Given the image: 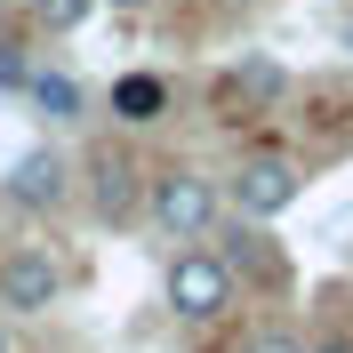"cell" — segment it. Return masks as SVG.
<instances>
[{
  "instance_id": "3957f363",
  "label": "cell",
  "mask_w": 353,
  "mask_h": 353,
  "mask_svg": "<svg viewBox=\"0 0 353 353\" xmlns=\"http://www.w3.org/2000/svg\"><path fill=\"white\" fill-rule=\"evenodd\" d=\"M297 193H305V176H297V161L289 153H249L241 169H233V209L241 217H281V209H297Z\"/></svg>"
},
{
  "instance_id": "5b68a950",
  "label": "cell",
  "mask_w": 353,
  "mask_h": 353,
  "mask_svg": "<svg viewBox=\"0 0 353 353\" xmlns=\"http://www.w3.org/2000/svg\"><path fill=\"white\" fill-rule=\"evenodd\" d=\"M0 193L17 201V209H32V217H41V209H65L72 201V161L57 153V145H32V153L8 161V185H0Z\"/></svg>"
},
{
  "instance_id": "9a60e30c",
  "label": "cell",
  "mask_w": 353,
  "mask_h": 353,
  "mask_svg": "<svg viewBox=\"0 0 353 353\" xmlns=\"http://www.w3.org/2000/svg\"><path fill=\"white\" fill-rule=\"evenodd\" d=\"M0 353H17V345H8V330H0Z\"/></svg>"
},
{
  "instance_id": "6da1fadb",
  "label": "cell",
  "mask_w": 353,
  "mask_h": 353,
  "mask_svg": "<svg viewBox=\"0 0 353 353\" xmlns=\"http://www.w3.org/2000/svg\"><path fill=\"white\" fill-rule=\"evenodd\" d=\"M145 217H153L169 241H209L217 217H225V193H217V176H201V169H153Z\"/></svg>"
},
{
  "instance_id": "2e32d148",
  "label": "cell",
  "mask_w": 353,
  "mask_h": 353,
  "mask_svg": "<svg viewBox=\"0 0 353 353\" xmlns=\"http://www.w3.org/2000/svg\"><path fill=\"white\" fill-rule=\"evenodd\" d=\"M112 8H137V0H112Z\"/></svg>"
},
{
  "instance_id": "5bb4252c",
  "label": "cell",
  "mask_w": 353,
  "mask_h": 353,
  "mask_svg": "<svg viewBox=\"0 0 353 353\" xmlns=\"http://www.w3.org/2000/svg\"><path fill=\"white\" fill-rule=\"evenodd\" d=\"M313 353H353V337H321V345H313Z\"/></svg>"
},
{
  "instance_id": "ba28073f",
  "label": "cell",
  "mask_w": 353,
  "mask_h": 353,
  "mask_svg": "<svg viewBox=\"0 0 353 353\" xmlns=\"http://www.w3.org/2000/svg\"><path fill=\"white\" fill-rule=\"evenodd\" d=\"M161 105H169V81H161V72H129V81H112V112L137 121V129L161 121Z\"/></svg>"
},
{
  "instance_id": "8992f818",
  "label": "cell",
  "mask_w": 353,
  "mask_h": 353,
  "mask_svg": "<svg viewBox=\"0 0 353 353\" xmlns=\"http://www.w3.org/2000/svg\"><path fill=\"white\" fill-rule=\"evenodd\" d=\"M145 185H153V176L137 169L121 145H105V153L88 161V201H97V217H105V225H129L137 209H145Z\"/></svg>"
},
{
  "instance_id": "7a4b0ae2",
  "label": "cell",
  "mask_w": 353,
  "mask_h": 353,
  "mask_svg": "<svg viewBox=\"0 0 353 353\" xmlns=\"http://www.w3.org/2000/svg\"><path fill=\"white\" fill-rule=\"evenodd\" d=\"M161 297H169L176 321H217L225 305H233V265H225V249H176L169 273H161Z\"/></svg>"
},
{
  "instance_id": "52a82bcc",
  "label": "cell",
  "mask_w": 353,
  "mask_h": 353,
  "mask_svg": "<svg viewBox=\"0 0 353 353\" xmlns=\"http://www.w3.org/2000/svg\"><path fill=\"white\" fill-rule=\"evenodd\" d=\"M225 241H233V249H225V265H233V273H257L265 289H281V281H289L281 249H273V241H265V233H257V217H249V225H233Z\"/></svg>"
},
{
  "instance_id": "7c38bea8",
  "label": "cell",
  "mask_w": 353,
  "mask_h": 353,
  "mask_svg": "<svg viewBox=\"0 0 353 353\" xmlns=\"http://www.w3.org/2000/svg\"><path fill=\"white\" fill-rule=\"evenodd\" d=\"M241 353H313V345H305V337H289V330H257Z\"/></svg>"
},
{
  "instance_id": "8fae6325",
  "label": "cell",
  "mask_w": 353,
  "mask_h": 353,
  "mask_svg": "<svg viewBox=\"0 0 353 353\" xmlns=\"http://www.w3.org/2000/svg\"><path fill=\"white\" fill-rule=\"evenodd\" d=\"M88 8H97V0H32V24H48V32H72V24H88Z\"/></svg>"
},
{
  "instance_id": "30bf717a",
  "label": "cell",
  "mask_w": 353,
  "mask_h": 353,
  "mask_svg": "<svg viewBox=\"0 0 353 353\" xmlns=\"http://www.w3.org/2000/svg\"><path fill=\"white\" fill-rule=\"evenodd\" d=\"M32 105L48 121H81V81L72 72H32Z\"/></svg>"
},
{
  "instance_id": "4fadbf2b",
  "label": "cell",
  "mask_w": 353,
  "mask_h": 353,
  "mask_svg": "<svg viewBox=\"0 0 353 353\" xmlns=\"http://www.w3.org/2000/svg\"><path fill=\"white\" fill-rule=\"evenodd\" d=\"M17 81L32 88V72H24V48H17V41H0V88H17Z\"/></svg>"
},
{
  "instance_id": "277c9868",
  "label": "cell",
  "mask_w": 353,
  "mask_h": 353,
  "mask_svg": "<svg viewBox=\"0 0 353 353\" xmlns=\"http://www.w3.org/2000/svg\"><path fill=\"white\" fill-rule=\"evenodd\" d=\"M57 297H65V265L48 257L41 241H24V249L0 257V305L8 313H48Z\"/></svg>"
},
{
  "instance_id": "9c48e42d",
  "label": "cell",
  "mask_w": 353,
  "mask_h": 353,
  "mask_svg": "<svg viewBox=\"0 0 353 353\" xmlns=\"http://www.w3.org/2000/svg\"><path fill=\"white\" fill-rule=\"evenodd\" d=\"M281 88H289V72L273 57H241V65L225 72V97H241V105H273Z\"/></svg>"
}]
</instances>
